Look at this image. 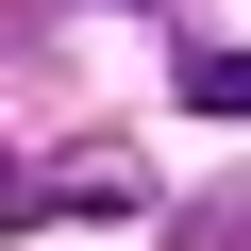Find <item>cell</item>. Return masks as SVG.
<instances>
[{
	"label": "cell",
	"mask_w": 251,
	"mask_h": 251,
	"mask_svg": "<svg viewBox=\"0 0 251 251\" xmlns=\"http://www.w3.org/2000/svg\"><path fill=\"white\" fill-rule=\"evenodd\" d=\"M184 251H251V201H234V184H218V201H201V218H184Z\"/></svg>",
	"instance_id": "3"
},
{
	"label": "cell",
	"mask_w": 251,
	"mask_h": 251,
	"mask_svg": "<svg viewBox=\"0 0 251 251\" xmlns=\"http://www.w3.org/2000/svg\"><path fill=\"white\" fill-rule=\"evenodd\" d=\"M168 84H184V117H251V50H234V34H201Z\"/></svg>",
	"instance_id": "2"
},
{
	"label": "cell",
	"mask_w": 251,
	"mask_h": 251,
	"mask_svg": "<svg viewBox=\"0 0 251 251\" xmlns=\"http://www.w3.org/2000/svg\"><path fill=\"white\" fill-rule=\"evenodd\" d=\"M84 201H100V218H134V201H151V168L117 151V134H100V151H50V168H34V218H84Z\"/></svg>",
	"instance_id": "1"
}]
</instances>
